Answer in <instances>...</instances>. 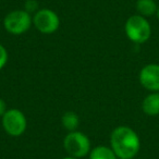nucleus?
Returning <instances> with one entry per match:
<instances>
[{
    "label": "nucleus",
    "instance_id": "9",
    "mask_svg": "<svg viewBox=\"0 0 159 159\" xmlns=\"http://www.w3.org/2000/svg\"><path fill=\"white\" fill-rule=\"evenodd\" d=\"M117 155L111 147L107 146H96L95 148L91 149L89 159H117Z\"/></svg>",
    "mask_w": 159,
    "mask_h": 159
},
{
    "label": "nucleus",
    "instance_id": "15",
    "mask_svg": "<svg viewBox=\"0 0 159 159\" xmlns=\"http://www.w3.org/2000/svg\"><path fill=\"white\" fill-rule=\"evenodd\" d=\"M62 159H79V158H74V157H71V156H68V157H64Z\"/></svg>",
    "mask_w": 159,
    "mask_h": 159
},
{
    "label": "nucleus",
    "instance_id": "11",
    "mask_svg": "<svg viewBox=\"0 0 159 159\" xmlns=\"http://www.w3.org/2000/svg\"><path fill=\"white\" fill-rule=\"evenodd\" d=\"M136 10L142 16H149L157 12V6L154 0H137Z\"/></svg>",
    "mask_w": 159,
    "mask_h": 159
},
{
    "label": "nucleus",
    "instance_id": "6",
    "mask_svg": "<svg viewBox=\"0 0 159 159\" xmlns=\"http://www.w3.org/2000/svg\"><path fill=\"white\" fill-rule=\"evenodd\" d=\"M33 24L38 32L43 34H52L60 26V19L55 11L50 9H39L35 12Z\"/></svg>",
    "mask_w": 159,
    "mask_h": 159
},
{
    "label": "nucleus",
    "instance_id": "4",
    "mask_svg": "<svg viewBox=\"0 0 159 159\" xmlns=\"http://www.w3.org/2000/svg\"><path fill=\"white\" fill-rule=\"evenodd\" d=\"M125 34L135 44H143L152 34V29L146 19L142 16H132L125 22Z\"/></svg>",
    "mask_w": 159,
    "mask_h": 159
},
{
    "label": "nucleus",
    "instance_id": "16",
    "mask_svg": "<svg viewBox=\"0 0 159 159\" xmlns=\"http://www.w3.org/2000/svg\"><path fill=\"white\" fill-rule=\"evenodd\" d=\"M157 16H158V19H159V8L157 9Z\"/></svg>",
    "mask_w": 159,
    "mask_h": 159
},
{
    "label": "nucleus",
    "instance_id": "14",
    "mask_svg": "<svg viewBox=\"0 0 159 159\" xmlns=\"http://www.w3.org/2000/svg\"><path fill=\"white\" fill-rule=\"evenodd\" d=\"M7 110H8V109H7V104H6L5 100L0 98V117H2V116L7 112Z\"/></svg>",
    "mask_w": 159,
    "mask_h": 159
},
{
    "label": "nucleus",
    "instance_id": "3",
    "mask_svg": "<svg viewBox=\"0 0 159 159\" xmlns=\"http://www.w3.org/2000/svg\"><path fill=\"white\" fill-rule=\"evenodd\" d=\"M33 18L26 10H13L5 16L3 26L12 35H21L31 29Z\"/></svg>",
    "mask_w": 159,
    "mask_h": 159
},
{
    "label": "nucleus",
    "instance_id": "13",
    "mask_svg": "<svg viewBox=\"0 0 159 159\" xmlns=\"http://www.w3.org/2000/svg\"><path fill=\"white\" fill-rule=\"evenodd\" d=\"M38 5L36 2V0H27L25 2V10L27 12H32V11H37Z\"/></svg>",
    "mask_w": 159,
    "mask_h": 159
},
{
    "label": "nucleus",
    "instance_id": "1",
    "mask_svg": "<svg viewBox=\"0 0 159 159\" xmlns=\"http://www.w3.org/2000/svg\"><path fill=\"white\" fill-rule=\"evenodd\" d=\"M111 148L120 159H132L137 155L141 147L139 137L129 126H118L110 136Z\"/></svg>",
    "mask_w": 159,
    "mask_h": 159
},
{
    "label": "nucleus",
    "instance_id": "8",
    "mask_svg": "<svg viewBox=\"0 0 159 159\" xmlns=\"http://www.w3.org/2000/svg\"><path fill=\"white\" fill-rule=\"evenodd\" d=\"M143 111L147 116H157L159 115V94L154 93L146 96L142 104Z\"/></svg>",
    "mask_w": 159,
    "mask_h": 159
},
{
    "label": "nucleus",
    "instance_id": "5",
    "mask_svg": "<svg viewBox=\"0 0 159 159\" xmlns=\"http://www.w3.org/2000/svg\"><path fill=\"white\" fill-rule=\"evenodd\" d=\"M3 130L10 136L18 137L24 134L27 128V120L25 115L19 109H8L2 116Z\"/></svg>",
    "mask_w": 159,
    "mask_h": 159
},
{
    "label": "nucleus",
    "instance_id": "10",
    "mask_svg": "<svg viewBox=\"0 0 159 159\" xmlns=\"http://www.w3.org/2000/svg\"><path fill=\"white\" fill-rule=\"evenodd\" d=\"M62 125L69 132H73L76 131L77 126L80 124V119L79 116L73 111H66L63 116H62Z\"/></svg>",
    "mask_w": 159,
    "mask_h": 159
},
{
    "label": "nucleus",
    "instance_id": "2",
    "mask_svg": "<svg viewBox=\"0 0 159 159\" xmlns=\"http://www.w3.org/2000/svg\"><path fill=\"white\" fill-rule=\"evenodd\" d=\"M63 147L69 156L74 158H83L91 152V141L82 132H69L63 139Z\"/></svg>",
    "mask_w": 159,
    "mask_h": 159
},
{
    "label": "nucleus",
    "instance_id": "12",
    "mask_svg": "<svg viewBox=\"0 0 159 159\" xmlns=\"http://www.w3.org/2000/svg\"><path fill=\"white\" fill-rule=\"evenodd\" d=\"M8 58H9V56H8L7 49L0 44V70H2L5 68V66L8 62Z\"/></svg>",
    "mask_w": 159,
    "mask_h": 159
},
{
    "label": "nucleus",
    "instance_id": "7",
    "mask_svg": "<svg viewBox=\"0 0 159 159\" xmlns=\"http://www.w3.org/2000/svg\"><path fill=\"white\" fill-rule=\"evenodd\" d=\"M139 82L146 89L159 92V66L148 64L139 72Z\"/></svg>",
    "mask_w": 159,
    "mask_h": 159
}]
</instances>
